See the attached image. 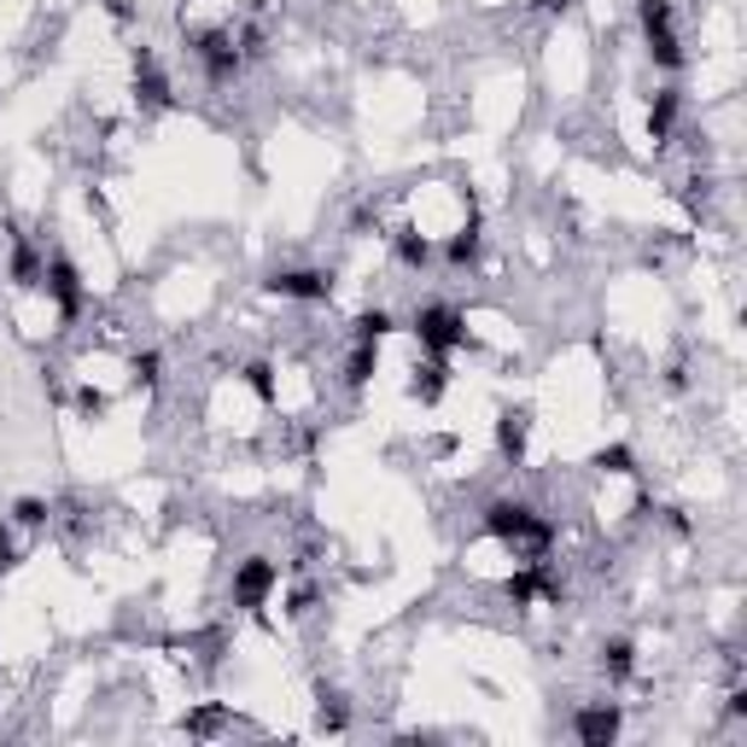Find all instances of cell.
I'll list each match as a JSON object with an SVG mask.
<instances>
[{"label": "cell", "instance_id": "obj_1", "mask_svg": "<svg viewBox=\"0 0 747 747\" xmlns=\"http://www.w3.org/2000/svg\"><path fill=\"white\" fill-rule=\"evenodd\" d=\"M480 526H485V537L508 544L514 555H526V560L549 555V544H555V520H549V514H537L526 496H491V503L480 508Z\"/></svg>", "mask_w": 747, "mask_h": 747}, {"label": "cell", "instance_id": "obj_2", "mask_svg": "<svg viewBox=\"0 0 747 747\" xmlns=\"http://www.w3.org/2000/svg\"><path fill=\"white\" fill-rule=\"evenodd\" d=\"M636 24H642V48H649L654 71H683L690 53H683L677 35V7L672 0H636Z\"/></svg>", "mask_w": 747, "mask_h": 747}, {"label": "cell", "instance_id": "obj_3", "mask_svg": "<svg viewBox=\"0 0 747 747\" xmlns=\"http://www.w3.org/2000/svg\"><path fill=\"white\" fill-rule=\"evenodd\" d=\"M409 334L421 339V350L427 357H439V362H450L455 350L467 345V316L455 304H444V298H432V304H421L409 316Z\"/></svg>", "mask_w": 747, "mask_h": 747}, {"label": "cell", "instance_id": "obj_4", "mask_svg": "<svg viewBox=\"0 0 747 747\" xmlns=\"http://www.w3.org/2000/svg\"><path fill=\"white\" fill-rule=\"evenodd\" d=\"M275 590H281L275 555H245V560H234V578H228V601H234L240 613H263L269 601H275Z\"/></svg>", "mask_w": 747, "mask_h": 747}, {"label": "cell", "instance_id": "obj_5", "mask_svg": "<svg viewBox=\"0 0 747 747\" xmlns=\"http://www.w3.org/2000/svg\"><path fill=\"white\" fill-rule=\"evenodd\" d=\"M187 48H193L204 82H217V88H228V82L245 71V53H240V41H234V30H228V24H217V30H193V35H187Z\"/></svg>", "mask_w": 747, "mask_h": 747}, {"label": "cell", "instance_id": "obj_6", "mask_svg": "<svg viewBox=\"0 0 747 747\" xmlns=\"http://www.w3.org/2000/svg\"><path fill=\"white\" fill-rule=\"evenodd\" d=\"M41 293L53 298L59 322H76V316H82V304H88V293H82V269H76L65 252H53V257H48V269H41Z\"/></svg>", "mask_w": 747, "mask_h": 747}, {"label": "cell", "instance_id": "obj_7", "mask_svg": "<svg viewBox=\"0 0 747 747\" xmlns=\"http://www.w3.org/2000/svg\"><path fill=\"white\" fill-rule=\"evenodd\" d=\"M503 590H508V601H514V608H537V601H560V596H567V585H560V572L549 567L544 555H537V560H526V567H514Z\"/></svg>", "mask_w": 747, "mask_h": 747}, {"label": "cell", "instance_id": "obj_8", "mask_svg": "<svg viewBox=\"0 0 747 747\" xmlns=\"http://www.w3.org/2000/svg\"><path fill=\"white\" fill-rule=\"evenodd\" d=\"M263 293H275L286 304H327L334 298V275H327V269H275V275L263 281Z\"/></svg>", "mask_w": 747, "mask_h": 747}, {"label": "cell", "instance_id": "obj_9", "mask_svg": "<svg viewBox=\"0 0 747 747\" xmlns=\"http://www.w3.org/2000/svg\"><path fill=\"white\" fill-rule=\"evenodd\" d=\"M619 730H625L619 701H585V707L572 713V736L585 747H608V741H619Z\"/></svg>", "mask_w": 747, "mask_h": 747}, {"label": "cell", "instance_id": "obj_10", "mask_svg": "<svg viewBox=\"0 0 747 747\" xmlns=\"http://www.w3.org/2000/svg\"><path fill=\"white\" fill-rule=\"evenodd\" d=\"M135 99H140V106H152V112H170L176 106V82L164 76L152 48H135Z\"/></svg>", "mask_w": 747, "mask_h": 747}, {"label": "cell", "instance_id": "obj_11", "mask_svg": "<svg viewBox=\"0 0 747 747\" xmlns=\"http://www.w3.org/2000/svg\"><path fill=\"white\" fill-rule=\"evenodd\" d=\"M526 450H532V409H503L496 414V455L508 467H520Z\"/></svg>", "mask_w": 747, "mask_h": 747}, {"label": "cell", "instance_id": "obj_12", "mask_svg": "<svg viewBox=\"0 0 747 747\" xmlns=\"http://www.w3.org/2000/svg\"><path fill=\"white\" fill-rule=\"evenodd\" d=\"M677 117H683V88H660L649 99V140L654 147H666V140L677 135Z\"/></svg>", "mask_w": 747, "mask_h": 747}, {"label": "cell", "instance_id": "obj_13", "mask_svg": "<svg viewBox=\"0 0 747 747\" xmlns=\"http://www.w3.org/2000/svg\"><path fill=\"white\" fill-rule=\"evenodd\" d=\"M480 252H485V228H480V217H467V222L444 240V263H450V269H473V263H480Z\"/></svg>", "mask_w": 747, "mask_h": 747}, {"label": "cell", "instance_id": "obj_14", "mask_svg": "<svg viewBox=\"0 0 747 747\" xmlns=\"http://www.w3.org/2000/svg\"><path fill=\"white\" fill-rule=\"evenodd\" d=\"M391 252H398V263H403V269H414V275H421V269H427L432 257H439V245H432L414 222H403L398 234H391Z\"/></svg>", "mask_w": 747, "mask_h": 747}, {"label": "cell", "instance_id": "obj_15", "mask_svg": "<svg viewBox=\"0 0 747 747\" xmlns=\"http://www.w3.org/2000/svg\"><path fill=\"white\" fill-rule=\"evenodd\" d=\"M41 269H48V257L35 252V240H12V257H7V281L12 286H41Z\"/></svg>", "mask_w": 747, "mask_h": 747}, {"label": "cell", "instance_id": "obj_16", "mask_svg": "<svg viewBox=\"0 0 747 747\" xmlns=\"http://www.w3.org/2000/svg\"><path fill=\"white\" fill-rule=\"evenodd\" d=\"M444 391H450V368L432 357L427 368H414V380H409V398L421 403V409H432V403H444Z\"/></svg>", "mask_w": 747, "mask_h": 747}, {"label": "cell", "instance_id": "obj_17", "mask_svg": "<svg viewBox=\"0 0 747 747\" xmlns=\"http://www.w3.org/2000/svg\"><path fill=\"white\" fill-rule=\"evenodd\" d=\"M596 666H601V677L625 683V677L636 672V642H631V636H608V642H601V660H596Z\"/></svg>", "mask_w": 747, "mask_h": 747}, {"label": "cell", "instance_id": "obj_18", "mask_svg": "<svg viewBox=\"0 0 747 747\" xmlns=\"http://www.w3.org/2000/svg\"><path fill=\"white\" fill-rule=\"evenodd\" d=\"M240 386L252 391L257 403H275V398H281V386H275V362H269V357H252V362H245V368H240Z\"/></svg>", "mask_w": 747, "mask_h": 747}, {"label": "cell", "instance_id": "obj_19", "mask_svg": "<svg viewBox=\"0 0 747 747\" xmlns=\"http://www.w3.org/2000/svg\"><path fill=\"white\" fill-rule=\"evenodd\" d=\"M386 334H398V316H391L386 304H374V309H362V316L350 322V339H362V345H380Z\"/></svg>", "mask_w": 747, "mask_h": 747}, {"label": "cell", "instance_id": "obj_20", "mask_svg": "<svg viewBox=\"0 0 747 747\" xmlns=\"http://www.w3.org/2000/svg\"><path fill=\"white\" fill-rule=\"evenodd\" d=\"M374 368H380V345H362V339H357V350H350V362H345V374H339L345 391H362V386L374 380Z\"/></svg>", "mask_w": 747, "mask_h": 747}, {"label": "cell", "instance_id": "obj_21", "mask_svg": "<svg viewBox=\"0 0 747 747\" xmlns=\"http://www.w3.org/2000/svg\"><path fill=\"white\" fill-rule=\"evenodd\" d=\"M590 467L596 473H613V480H631V473H636V450L631 444H601L590 455Z\"/></svg>", "mask_w": 747, "mask_h": 747}, {"label": "cell", "instance_id": "obj_22", "mask_svg": "<svg viewBox=\"0 0 747 747\" xmlns=\"http://www.w3.org/2000/svg\"><path fill=\"white\" fill-rule=\"evenodd\" d=\"M12 520L24 526V532H41V526L53 520V503H48V496H18V503H12Z\"/></svg>", "mask_w": 747, "mask_h": 747}, {"label": "cell", "instance_id": "obj_23", "mask_svg": "<svg viewBox=\"0 0 747 747\" xmlns=\"http://www.w3.org/2000/svg\"><path fill=\"white\" fill-rule=\"evenodd\" d=\"M129 374H135V386H164V357H158V350H135V357H129Z\"/></svg>", "mask_w": 747, "mask_h": 747}, {"label": "cell", "instance_id": "obj_24", "mask_svg": "<svg viewBox=\"0 0 747 747\" xmlns=\"http://www.w3.org/2000/svg\"><path fill=\"white\" fill-rule=\"evenodd\" d=\"M345 724H350V707H345V695H327V690H322V730H334V736H339Z\"/></svg>", "mask_w": 747, "mask_h": 747}, {"label": "cell", "instance_id": "obj_25", "mask_svg": "<svg viewBox=\"0 0 747 747\" xmlns=\"http://www.w3.org/2000/svg\"><path fill=\"white\" fill-rule=\"evenodd\" d=\"M222 724H228V713H222V707H199V713H187V730H193V736H217Z\"/></svg>", "mask_w": 747, "mask_h": 747}, {"label": "cell", "instance_id": "obj_26", "mask_svg": "<svg viewBox=\"0 0 747 747\" xmlns=\"http://www.w3.org/2000/svg\"><path fill=\"white\" fill-rule=\"evenodd\" d=\"M309 608H316V585H298L293 596H286V613H298V619H304Z\"/></svg>", "mask_w": 747, "mask_h": 747}, {"label": "cell", "instance_id": "obj_27", "mask_svg": "<svg viewBox=\"0 0 747 747\" xmlns=\"http://www.w3.org/2000/svg\"><path fill=\"white\" fill-rule=\"evenodd\" d=\"M99 409H106V398H99L94 386H82V391H76V414H88V421H94Z\"/></svg>", "mask_w": 747, "mask_h": 747}, {"label": "cell", "instance_id": "obj_28", "mask_svg": "<svg viewBox=\"0 0 747 747\" xmlns=\"http://www.w3.org/2000/svg\"><path fill=\"white\" fill-rule=\"evenodd\" d=\"M12 567H18V544H12V532L0 526V578H7Z\"/></svg>", "mask_w": 747, "mask_h": 747}, {"label": "cell", "instance_id": "obj_29", "mask_svg": "<svg viewBox=\"0 0 747 747\" xmlns=\"http://www.w3.org/2000/svg\"><path fill=\"white\" fill-rule=\"evenodd\" d=\"M106 12L117 18V24H135V0H106Z\"/></svg>", "mask_w": 747, "mask_h": 747}, {"label": "cell", "instance_id": "obj_30", "mask_svg": "<svg viewBox=\"0 0 747 747\" xmlns=\"http://www.w3.org/2000/svg\"><path fill=\"white\" fill-rule=\"evenodd\" d=\"M666 391H690V368H683V362L666 368Z\"/></svg>", "mask_w": 747, "mask_h": 747}, {"label": "cell", "instance_id": "obj_31", "mask_svg": "<svg viewBox=\"0 0 747 747\" xmlns=\"http://www.w3.org/2000/svg\"><path fill=\"white\" fill-rule=\"evenodd\" d=\"M578 7V0H537V12H549V18H567Z\"/></svg>", "mask_w": 747, "mask_h": 747}, {"label": "cell", "instance_id": "obj_32", "mask_svg": "<svg viewBox=\"0 0 747 747\" xmlns=\"http://www.w3.org/2000/svg\"><path fill=\"white\" fill-rule=\"evenodd\" d=\"M666 526H672L677 537H690V514H677V508H666Z\"/></svg>", "mask_w": 747, "mask_h": 747}, {"label": "cell", "instance_id": "obj_33", "mask_svg": "<svg viewBox=\"0 0 747 747\" xmlns=\"http://www.w3.org/2000/svg\"><path fill=\"white\" fill-rule=\"evenodd\" d=\"M0 281H7V269H0Z\"/></svg>", "mask_w": 747, "mask_h": 747}]
</instances>
